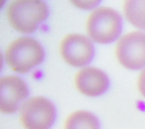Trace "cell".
<instances>
[{
  "label": "cell",
  "instance_id": "cell-4",
  "mask_svg": "<svg viewBox=\"0 0 145 129\" xmlns=\"http://www.w3.org/2000/svg\"><path fill=\"white\" fill-rule=\"evenodd\" d=\"M56 115L53 103L43 97H34L21 106L20 120L25 129H49Z\"/></svg>",
  "mask_w": 145,
  "mask_h": 129
},
{
  "label": "cell",
  "instance_id": "cell-7",
  "mask_svg": "<svg viewBox=\"0 0 145 129\" xmlns=\"http://www.w3.org/2000/svg\"><path fill=\"white\" fill-rule=\"evenodd\" d=\"M25 82L15 75L3 76L0 79V110L5 114L14 113L19 104L28 95Z\"/></svg>",
  "mask_w": 145,
  "mask_h": 129
},
{
  "label": "cell",
  "instance_id": "cell-1",
  "mask_svg": "<svg viewBox=\"0 0 145 129\" xmlns=\"http://www.w3.org/2000/svg\"><path fill=\"white\" fill-rule=\"evenodd\" d=\"M46 3L39 0H15L7 7V16L11 26L17 31L30 34L48 16Z\"/></svg>",
  "mask_w": 145,
  "mask_h": 129
},
{
  "label": "cell",
  "instance_id": "cell-10",
  "mask_svg": "<svg viewBox=\"0 0 145 129\" xmlns=\"http://www.w3.org/2000/svg\"><path fill=\"white\" fill-rule=\"evenodd\" d=\"M123 11L130 23L139 29L145 30V1H126Z\"/></svg>",
  "mask_w": 145,
  "mask_h": 129
},
{
  "label": "cell",
  "instance_id": "cell-2",
  "mask_svg": "<svg viewBox=\"0 0 145 129\" xmlns=\"http://www.w3.org/2000/svg\"><path fill=\"white\" fill-rule=\"evenodd\" d=\"M44 57L41 45L28 36L19 38L12 41L5 52L7 65L15 72L24 73L41 63Z\"/></svg>",
  "mask_w": 145,
  "mask_h": 129
},
{
  "label": "cell",
  "instance_id": "cell-3",
  "mask_svg": "<svg viewBox=\"0 0 145 129\" xmlns=\"http://www.w3.org/2000/svg\"><path fill=\"white\" fill-rule=\"evenodd\" d=\"M122 20L115 10L106 7H99L89 15L87 21V31L94 41L110 43L118 38L121 32Z\"/></svg>",
  "mask_w": 145,
  "mask_h": 129
},
{
  "label": "cell",
  "instance_id": "cell-11",
  "mask_svg": "<svg viewBox=\"0 0 145 129\" xmlns=\"http://www.w3.org/2000/svg\"><path fill=\"white\" fill-rule=\"evenodd\" d=\"M138 86L142 95L145 97V69L143 70L139 74L138 81Z\"/></svg>",
  "mask_w": 145,
  "mask_h": 129
},
{
  "label": "cell",
  "instance_id": "cell-8",
  "mask_svg": "<svg viewBox=\"0 0 145 129\" xmlns=\"http://www.w3.org/2000/svg\"><path fill=\"white\" fill-rule=\"evenodd\" d=\"M75 84L81 93L89 97H96L108 89L109 80L103 70L95 67H86L76 74Z\"/></svg>",
  "mask_w": 145,
  "mask_h": 129
},
{
  "label": "cell",
  "instance_id": "cell-9",
  "mask_svg": "<svg viewBox=\"0 0 145 129\" xmlns=\"http://www.w3.org/2000/svg\"><path fill=\"white\" fill-rule=\"evenodd\" d=\"M64 129H100L97 118L92 113L79 110L71 113L66 119Z\"/></svg>",
  "mask_w": 145,
  "mask_h": 129
},
{
  "label": "cell",
  "instance_id": "cell-5",
  "mask_svg": "<svg viewBox=\"0 0 145 129\" xmlns=\"http://www.w3.org/2000/svg\"><path fill=\"white\" fill-rule=\"evenodd\" d=\"M116 52L124 67L130 70L145 67V33L134 31L125 34L119 40Z\"/></svg>",
  "mask_w": 145,
  "mask_h": 129
},
{
  "label": "cell",
  "instance_id": "cell-6",
  "mask_svg": "<svg viewBox=\"0 0 145 129\" xmlns=\"http://www.w3.org/2000/svg\"><path fill=\"white\" fill-rule=\"evenodd\" d=\"M60 52L67 63L73 66H82L92 60L94 47L86 36L72 34L66 36L61 41Z\"/></svg>",
  "mask_w": 145,
  "mask_h": 129
}]
</instances>
